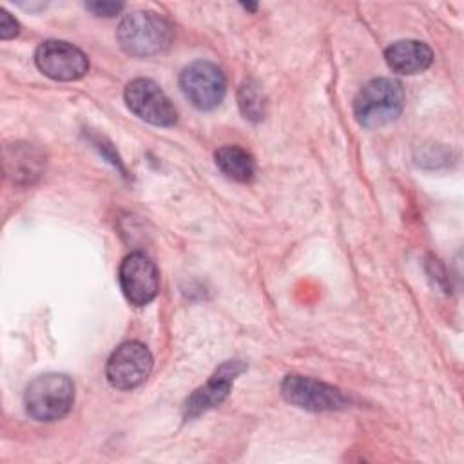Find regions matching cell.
<instances>
[{
    "mask_svg": "<svg viewBox=\"0 0 464 464\" xmlns=\"http://www.w3.org/2000/svg\"><path fill=\"white\" fill-rule=\"evenodd\" d=\"M174 38L167 18L154 11H134L121 18L116 29L120 47L132 56H152L165 51Z\"/></svg>",
    "mask_w": 464,
    "mask_h": 464,
    "instance_id": "6da1fadb",
    "label": "cell"
},
{
    "mask_svg": "<svg viewBox=\"0 0 464 464\" xmlns=\"http://www.w3.org/2000/svg\"><path fill=\"white\" fill-rule=\"evenodd\" d=\"M404 109V89L393 78L370 80L353 100V116L366 129L393 121Z\"/></svg>",
    "mask_w": 464,
    "mask_h": 464,
    "instance_id": "7a4b0ae2",
    "label": "cell"
},
{
    "mask_svg": "<svg viewBox=\"0 0 464 464\" xmlns=\"http://www.w3.org/2000/svg\"><path fill=\"white\" fill-rule=\"evenodd\" d=\"M74 402V384L63 373H44L34 377L24 393L25 411L42 422L65 417Z\"/></svg>",
    "mask_w": 464,
    "mask_h": 464,
    "instance_id": "3957f363",
    "label": "cell"
},
{
    "mask_svg": "<svg viewBox=\"0 0 464 464\" xmlns=\"http://www.w3.org/2000/svg\"><path fill=\"white\" fill-rule=\"evenodd\" d=\"M179 87L185 98L196 109L210 111L223 102L227 92V78L216 63L198 60L181 71Z\"/></svg>",
    "mask_w": 464,
    "mask_h": 464,
    "instance_id": "277c9868",
    "label": "cell"
},
{
    "mask_svg": "<svg viewBox=\"0 0 464 464\" xmlns=\"http://www.w3.org/2000/svg\"><path fill=\"white\" fill-rule=\"evenodd\" d=\"M123 96L129 111L147 123L158 127H170L178 120L176 107L172 105L169 96L156 82L149 78H136L129 82Z\"/></svg>",
    "mask_w": 464,
    "mask_h": 464,
    "instance_id": "5b68a950",
    "label": "cell"
},
{
    "mask_svg": "<svg viewBox=\"0 0 464 464\" xmlns=\"http://www.w3.org/2000/svg\"><path fill=\"white\" fill-rule=\"evenodd\" d=\"M281 395L290 404L308 411H334L350 404L339 388L303 375H286L281 382Z\"/></svg>",
    "mask_w": 464,
    "mask_h": 464,
    "instance_id": "8992f818",
    "label": "cell"
},
{
    "mask_svg": "<svg viewBox=\"0 0 464 464\" xmlns=\"http://www.w3.org/2000/svg\"><path fill=\"white\" fill-rule=\"evenodd\" d=\"M152 370V353L138 341L120 344L109 357L105 375L116 390H132L140 386Z\"/></svg>",
    "mask_w": 464,
    "mask_h": 464,
    "instance_id": "52a82bcc",
    "label": "cell"
},
{
    "mask_svg": "<svg viewBox=\"0 0 464 464\" xmlns=\"http://www.w3.org/2000/svg\"><path fill=\"white\" fill-rule=\"evenodd\" d=\"M36 67L49 78L72 82L89 71V60L83 51L63 40H45L34 53Z\"/></svg>",
    "mask_w": 464,
    "mask_h": 464,
    "instance_id": "ba28073f",
    "label": "cell"
},
{
    "mask_svg": "<svg viewBox=\"0 0 464 464\" xmlns=\"http://www.w3.org/2000/svg\"><path fill=\"white\" fill-rule=\"evenodd\" d=\"M120 288L125 299L134 306H145L156 299L160 290V276L156 265L141 252L129 254L118 272Z\"/></svg>",
    "mask_w": 464,
    "mask_h": 464,
    "instance_id": "9c48e42d",
    "label": "cell"
},
{
    "mask_svg": "<svg viewBox=\"0 0 464 464\" xmlns=\"http://www.w3.org/2000/svg\"><path fill=\"white\" fill-rule=\"evenodd\" d=\"M245 372V364L241 361H227L223 362L216 373L207 381L205 386L198 388L185 402V419H194L216 406H219L230 393L234 379Z\"/></svg>",
    "mask_w": 464,
    "mask_h": 464,
    "instance_id": "30bf717a",
    "label": "cell"
},
{
    "mask_svg": "<svg viewBox=\"0 0 464 464\" xmlns=\"http://www.w3.org/2000/svg\"><path fill=\"white\" fill-rule=\"evenodd\" d=\"M386 63L399 74H417L433 62V51L419 40H399L384 51Z\"/></svg>",
    "mask_w": 464,
    "mask_h": 464,
    "instance_id": "8fae6325",
    "label": "cell"
},
{
    "mask_svg": "<svg viewBox=\"0 0 464 464\" xmlns=\"http://www.w3.org/2000/svg\"><path fill=\"white\" fill-rule=\"evenodd\" d=\"M218 169L230 179L237 183L252 181L256 174V161L250 152L237 145H225L214 154Z\"/></svg>",
    "mask_w": 464,
    "mask_h": 464,
    "instance_id": "7c38bea8",
    "label": "cell"
},
{
    "mask_svg": "<svg viewBox=\"0 0 464 464\" xmlns=\"http://www.w3.org/2000/svg\"><path fill=\"white\" fill-rule=\"evenodd\" d=\"M13 172L16 181H31L33 178H38L42 172V163L44 158L38 150H34L29 145H16L14 154H13Z\"/></svg>",
    "mask_w": 464,
    "mask_h": 464,
    "instance_id": "4fadbf2b",
    "label": "cell"
},
{
    "mask_svg": "<svg viewBox=\"0 0 464 464\" xmlns=\"http://www.w3.org/2000/svg\"><path fill=\"white\" fill-rule=\"evenodd\" d=\"M237 103L245 118L259 121L266 112V98L261 87L254 82H245L237 91Z\"/></svg>",
    "mask_w": 464,
    "mask_h": 464,
    "instance_id": "5bb4252c",
    "label": "cell"
},
{
    "mask_svg": "<svg viewBox=\"0 0 464 464\" xmlns=\"http://www.w3.org/2000/svg\"><path fill=\"white\" fill-rule=\"evenodd\" d=\"M85 7L96 14V16H114L123 9V4H116V2H87Z\"/></svg>",
    "mask_w": 464,
    "mask_h": 464,
    "instance_id": "9a60e30c",
    "label": "cell"
},
{
    "mask_svg": "<svg viewBox=\"0 0 464 464\" xmlns=\"http://www.w3.org/2000/svg\"><path fill=\"white\" fill-rule=\"evenodd\" d=\"M20 31V25L18 22L7 13V11H0V38L2 40H9V38H14Z\"/></svg>",
    "mask_w": 464,
    "mask_h": 464,
    "instance_id": "2e32d148",
    "label": "cell"
}]
</instances>
